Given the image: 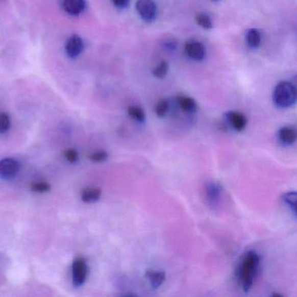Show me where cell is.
I'll list each match as a JSON object with an SVG mask.
<instances>
[{
	"label": "cell",
	"mask_w": 297,
	"mask_h": 297,
	"mask_svg": "<svg viewBox=\"0 0 297 297\" xmlns=\"http://www.w3.org/2000/svg\"><path fill=\"white\" fill-rule=\"evenodd\" d=\"M260 258L256 252H247L241 262L238 271V279L245 292H249L252 287L256 271L259 266Z\"/></svg>",
	"instance_id": "obj_1"
},
{
	"label": "cell",
	"mask_w": 297,
	"mask_h": 297,
	"mask_svg": "<svg viewBox=\"0 0 297 297\" xmlns=\"http://www.w3.org/2000/svg\"><path fill=\"white\" fill-rule=\"evenodd\" d=\"M168 109H169V103L168 101L166 100H162V101H160L157 105H156V107H155V113L158 117L160 118H162L164 116L166 115V113L168 112Z\"/></svg>",
	"instance_id": "obj_20"
},
{
	"label": "cell",
	"mask_w": 297,
	"mask_h": 297,
	"mask_svg": "<svg viewBox=\"0 0 297 297\" xmlns=\"http://www.w3.org/2000/svg\"><path fill=\"white\" fill-rule=\"evenodd\" d=\"M226 118L232 128L238 132L242 131L247 126V120L242 113L239 112H229L226 113Z\"/></svg>",
	"instance_id": "obj_8"
},
{
	"label": "cell",
	"mask_w": 297,
	"mask_h": 297,
	"mask_svg": "<svg viewBox=\"0 0 297 297\" xmlns=\"http://www.w3.org/2000/svg\"><path fill=\"white\" fill-rule=\"evenodd\" d=\"M87 266L83 258H78L72 264V282L75 287H80L86 281Z\"/></svg>",
	"instance_id": "obj_4"
},
{
	"label": "cell",
	"mask_w": 297,
	"mask_h": 297,
	"mask_svg": "<svg viewBox=\"0 0 297 297\" xmlns=\"http://www.w3.org/2000/svg\"><path fill=\"white\" fill-rule=\"evenodd\" d=\"M128 115L131 117L132 119L136 120L138 122H143L146 119V115H145V112L143 111L141 107H130L128 110Z\"/></svg>",
	"instance_id": "obj_16"
},
{
	"label": "cell",
	"mask_w": 297,
	"mask_h": 297,
	"mask_svg": "<svg viewBox=\"0 0 297 297\" xmlns=\"http://www.w3.org/2000/svg\"><path fill=\"white\" fill-rule=\"evenodd\" d=\"M296 97L295 86L288 81L280 82L274 90V103L277 107L282 109L288 108L294 105Z\"/></svg>",
	"instance_id": "obj_2"
},
{
	"label": "cell",
	"mask_w": 297,
	"mask_h": 297,
	"mask_svg": "<svg viewBox=\"0 0 297 297\" xmlns=\"http://www.w3.org/2000/svg\"><path fill=\"white\" fill-rule=\"evenodd\" d=\"M282 200L290 208L293 214H296V193L295 192H288L282 195Z\"/></svg>",
	"instance_id": "obj_17"
},
{
	"label": "cell",
	"mask_w": 297,
	"mask_h": 297,
	"mask_svg": "<svg viewBox=\"0 0 297 297\" xmlns=\"http://www.w3.org/2000/svg\"><path fill=\"white\" fill-rule=\"evenodd\" d=\"M50 185L45 182H39V183H35L32 186V189L34 192H39V193H45L50 190Z\"/></svg>",
	"instance_id": "obj_22"
},
{
	"label": "cell",
	"mask_w": 297,
	"mask_h": 297,
	"mask_svg": "<svg viewBox=\"0 0 297 297\" xmlns=\"http://www.w3.org/2000/svg\"><path fill=\"white\" fill-rule=\"evenodd\" d=\"M168 71V64L166 61H162L160 63L159 66H156L153 70V75L158 79H162L166 76Z\"/></svg>",
	"instance_id": "obj_19"
},
{
	"label": "cell",
	"mask_w": 297,
	"mask_h": 297,
	"mask_svg": "<svg viewBox=\"0 0 297 297\" xmlns=\"http://www.w3.org/2000/svg\"><path fill=\"white\" fill-rule=\"evenodd\" d=\"M107 157H108V155H107L106 152L98 151L96 152L94 154H92V155L90 156V159H91L92 161H94V162H102V161H106Z\"/></svg>",
	"instance_id": "obj_23"
},
{
	"label": "cell",
	"mask_w": 297,
	"mask_h": 297,
	"mask_svg": "<svg viewBox=\"0 0 297 297\" xmlns=\"http://www.w3.org/2000/svg\"><path fill=\"white\" fill-rule=\"evenodd\" d=\"M11 126L10 117L7 113H0V134H4L9 130Z\"/></svg>",
	"instance_id": "obj_21"
},
{
	"label": "cell",
	"mask_w": 297,
	"mask_h": 297,
	"mask_svg": "<svg viewBox=\"0 0 297 297\" xmlns=\"http://www.w3.org/2000/svg\"><path fill=\"white\" fill-rule=\"evenodd\" d=\"M65 156H66V160L69 162H71V163H75L79 159V155H78L77 151L75 149L66 150V153H65Z\"/></svg>",
	"instance_id": "obj_24"
},
{
	"label": "cell",
	"mask_w": 297,
	"mask_h": 297,
	"mask_svg": "<svg viewBox=\"0 0 297 297\" xmlns=\"http://www.w3.org/2000/svg\"><path fill=\"white\" fill-rule=\"evenodd\" d=\"M246 41L251 48H257L261 45L262 36L257 29H250L246 35Z\"/></svg>",
	"instance_id": "obj_14"
},
{
	"label": "cell",
	"mask_w": 297,
	"mask_h": 297,
	"mask_svg": "<svg viewBox=\"0 0 297 297\" xmlns=\"http://www.w3.org/2000/svg\"><path fill=\"white\" fill-rule=\"evenodd\" d=\"M101 196V190L98 187H87L81 193V198L85 202H95Z\"/></svg>",
	"instance_id": "obj_13"
},
{
	"label": "cell",
	"mask_w": 297,
	"mask_h": 297,
	"mask_svg": "<svg viewBox=\"0 0 297 297\" xmlns=\"http://www.w3.org/2000/svg\"><path fill=\"white\" fill-rule=\"evenodd\" d=\"M84 42L80 36H71L66 44V52L67 56L71 59H75L81 55L83 52Z\"/></svg>",
	"instance_id": "obj_7"
},
{
	"label": "cell",
	"mask_w": 297,
	"mask_h": 297,
	"mask_svg": "<svg viewBox=\"0 0 297 297\" xmlns=\"http://www.w3.org/2000/svg\"><path fill=\"white\" fill-rule=\"evenodd\" d=\"M136 10L140 18L146 22H152L156 18L157 7L154 0H138Z\"/></svg>",
	"instance_id": "obj_3"
},
{
	"label": "cell",
	"mask_w": 297,
	"mask_h": 297,
	"mask_svg": "<svg viewBox=\"0 0 297 297\" xmlns=\"http://www.w3.org/2000/svg\"><path fill=\"white\" fill-rule=\"evenodd\" d=\"M185 52L187 56L195 61H201L206 56L205 46L194 39H191L186 43Z\"/></svg>",
	"instance_id": "obj_5"
},
{
	"label": "cell",
	"mask_w": 297,
	"mask_h": 297,
	"mask_svg": "<svg viewBox=\"0 0 297 297\" xmlns=\"http://www.w3.org/2000/svg\"><path fill=\"white\" fill-rule=\"evenodd\" d=\"M63 8L68 14L78 16L86 9L85 0H63Z\"/></svg>",
	"instance_id": "obj_9"
},
{
	"label": "cell",
	"mask_w": 297,
	"mask_h": 297,
	"mask_svg": "<svg viewBox=\"0 0 297 297\" xmlns=\"http://www.w3.org/2000/svg\"><path fill=\"white\" fill-rule=\"evenodd\" d=\"M213 1H219V0H213Z\"/></svg>",
	"instance_id": "obj_26"
},
{
	"label": "cell",
	"mask_w": 297,
	"mask_h": 297,
	"mask_svg": "<svg viewBox=\"0 0 297 297\" xmlns=\"http://www.w3.org/2000/svg\"><path fill=\"white\" fill-rule=\"evenodd\" d=\"M179 106L185 113H194L197 109V104L195 101L187 96H182L178 98Z\"/></svg>",
	"instance_id": "obj_12"
},
{
	"label": "cell",
	"mask_w": 297,
	"mask_h": 297,
	"mask_svg": "<svg viewBox=\"0 0 297 297\" xmlns=\"http://www.w3.org/2000/svg\"><path fill=\"white\" fill-rule=\"evenodd\" d=\"M195 21H196L197 24H199L200 27H202L204 29L209 30V29L213 28L211 18H209V16L207 15L205 13L197 14L196 17H195Z\"/></svg>",
	"instance_id": "obj_18"
},
{
	"label": "cell",
	"mask_w": 297,
	"mask_h": 297,
	"mask_svg": "<svg viewBox=\"0 0 297 297\" xmlns=\"http://www.w3.org/2000/svg\"><path fill=\"white\" fill-rule=\"evenodd\" d=\"M112 2L116 7L123 9V8H126L129 5L130 0H112Z\"/></svg>",
	"instance_id": "obj_25"
},
{
	"label": "cell",
	"mask_w": 297,
	"mask_h": 297,
	"mask_svg": "<svg viewBox=\"0 0 297 297\" xmlns=\"http://www.w3.org/2000/svg\"><path fill=\"white\" fill-rule=\"evenodd\" d=\"M221 192V187L216 183H211L207 187V195L209 202H215L219 199Z\"/></svg>",
	"instance_id": "obj_15"
},
{
	"label": "cell",
	"mask_w": 297,
	"mask_h": 297,
	"mask_svg": "<svg viewBox=\"0 0 297 297\" xmlns=\"http://www.w3.org/2000/svg\"><path fill=\"white\" fill-rule=\"evenodd\" d=\"M19 170V164L14 159L6 158L0 161V177L3 179H12L16 176Z\"/></svg>",
	"instance_id": "obj_6"
},
{
	"label": "cell",
	"mask_w": 297,
	"mask_h": 297,
	"mask_svg": "<svg viewBox=\"0 0 297 297\" xmlns=\"http://www.w3.org/2000/svg\"><path fill=\"white\" fill-rule=\"evenodd\" d=\"M146 277L154 288H158L166 279V274L162 271H146Z\"/></svg>",
	"instance_id": "obj_11"
},
{
	"label": "cell",
	"mask_w": 297,
	"mask_h": 297,
	"mask_svg": "<svg viewBox=\"0 0 297 297\" xmlns=\"http://www.w3.org/2000/svg\"><path fill=\"white\" fill-rule=\"evenodd\" d=\"M279 138L282 143L286 145H291L296 140V133L294 128L285 127L280 129Z\"/></svg>",
	"instance_id": "obj_10"
}]
</instances>
